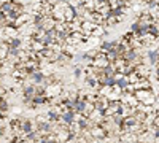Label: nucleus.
I'll use <instances>...</instances> for the list:
<instances>
[{
  "label": "nucleus",
  "instance_id": "f257e3e1",
  "mask_svg": "<svg viewBox=\"0 0 159 143\" xmlns=\"http://www.w3.org/2000/svg\"><path fill=\"white\" fill-rule=\"evenodd\" d=\"M134 97L137 99L139 105H143V107H153L157 100L153 89H137L134 91Z\"/></svg>",
  "mask_w": 159,
  "mask_h": 143
},
{
  "label": "nucleus",
  "instance_id": "f03ea898",
  "mask_svg": "<svg viewBox=\"0 0 159 143\" xmlns=\"http://www.w3.org/2000/svg\"><path fill=\"white\" fill-rule=\"evenodd\" d=\"M91 65H92V67H96V69H105V67H108V65H110V59L107 57V54L100 51L99 56L92 59Z\"/></svg>",
  "mask_w": 159,
  "mask_h": 143
},
{
  "label": "nucleus",
  "instance_id": "7ed1b4c3",
  "mask_svg": "<svg viewBox=\"0 0 159 143\" xmlns=\"http://www.w3.org/2000/svg\"><path fill=\"white\" fill-rule=\"evenodd\" d=\"M110 3H108V0H94V11L99 13V15H102L103 18L108 15V11H110Z\"/></svg>",
  "mask_w": 159,
  "mask_h": 143
},
{
  "label": "nucleus",
  "instance_id": "20e7f679",
  "mask_svg": "<svg viewBox=\"0 0 159 143\" xmlns=\"http://www.w3.org/2000/svg\"><path fill=\"white\" fill-rule=\"evenodd\" d=\"M45 78L46 75L42 72V70H34V72H29V76H27V80L32 81V84H45Z\"/></svg>",
  "mask_w": 159,
  "mask_h": 143
},
{
  "label": "nucleus",
  "instance_id": "39448f33",
  "mask_svg": "<svg viewBox=\"0 0 159 143\" xmlns=\"http://www.w3.org/2000/svg\"><path fill=\"white\" fill-rule=\"evenodd\" d=\"M29 22H32V13H29V11H24L22 15H19V16L15 19V22H13V27L19 29L21 25H24V24H29Z\"/></svg>",
  "mask_w": 159,
  "mask_h": 143
},
{
  "label": "nucleus",
  "instance_id": "423d86ee",
  "mask_svg": "<svg viewBox=\"0 0 159 143\" xmlns=\"http://www.w3.org/2000/svg\"><path fill=\"white\" fill-rule=\"evenodd\" d=\"M19 131L22 134H30L35 131V123L29 118H21V124H19Z\"/></svg>",
  "mask_w": 159,
  "mask_h": 143
},
{
  "label": "nucleus",
  "instance_id": "0eeeda50",
  "mask_svg": "<svg viewBox=\"0 0 159 143\" xmlns=\"http://www.w3.org/2000/svg\"><path fill=\"white\" fill-rule=\"evenodd\" d=\"M116 45H118L116 40H113V42H110V40H103V42H100V45H99L97 48L102 51V53H108V51H111Z\"/></svg>",
  "mask_w": 159,
  "mask_h": 143
},
{
  "label": "nucleus",
  "instance_id": "6e6552de",
  "mask_svg": "<svg viewBox=\"0 0 159 143\" xmlns=\"http://www.w3.org/2000/svg\"><path fill=\"white\" fill-rule=\"evenodd\" d=\"M147 59H148L150 65H156V64L159 62V53H157V49H147Z\"/></svg>",
  "mask_w": 159,
  "mask_h": 143
},
{
  "label": "nucleus",
  "instance_id": "1a4fd4ad",
  "mask_svg": "<svg viewBox=\"0 0 159 143\" xmlns=\"http://www.w3.org/2000/svg\"><path fill=\"white\" fill-rule=\"evenodd\" d=\"M94 27H96V24L91 22V21H83V22H81V32H83L86 37H91V32L94 30Z\"/></svg>",
  "mask_w": 159,
  "mask_h": 143
},
{
  "label": "nucleus",
  "instance_id": "9d476101",
  "mask_svg": "<svg viewBox=\"0 0 159 143\" xmlns=\"http://www.w3.org/2000/svg\"><path fill=\"white\" fill-rule=\"evenodd\" d=\"M75 16H76V15H75V8L69 5L67 8H65V11H64V21H65V22H70Z\"/></svg>",
  "mask_w": 159,
  "mask_h": 143
},
{
  "label": "nucleus",
  "instance_id": "9b49d317",
  "mask_svg": "<svg viewBox=\"0 0 159 143\" xmlns=\"http://www.w3.org/2000/svg\"><path fill=\"white\" fill-rule=\"evenodd\" d=\"M54 30L57 34H64V32H69V25L65 21H56V25H54Z\"/></svg>",
  "mask_w": 159,
  "mask_h": 143
},
{
  "label": "nucleus",
  "instance_id": "f8f14e48",
  "mask_svg": "<svg viewBox=\"0 0 159 143\" xmlns=\"http://www.w3.org/2000/svg\"><path fill=\"white\" fill-rule=\"evenodd\" d=\"M105 34H107V30H105V27H103V25H96V27H94V30L91 32V37L100 38V37H103Z\"/></svg>",
  "mask_w": 159,
  "mask_h": 143
},
{
  "label": "nucleus",
  "instance_id": "ddd939ff",
  "mask_svg": "<svg viewBox=\"0 0 159 143\" xmlns=\"http://www.w3.org/2000/svg\"><path fill=\"white\" fill-rule=\"evenodd\" d=\"M8 108H10V105H8L7 97H0V111H2V113H7Z\"/></svg>",
  "mask_w": 159,
  "mask_h": 143
},
{
  "label": "nucleus",
  "instance_id": "4468645a",
  "mask_svg": "<svg viewBox=\"0 0 159 143\" xmlns=\"http://www.w3.org/2000/svg\"><path fill=\"white\" fill-rule=\"evenodd\" d=\"M73 76L76 78V80H80V78L83 76V67H81V65H78V67L75 69V72H73Z\"/></svg>",
  "mask_w": 159,
  "mask_h": 143
},
{
  "label": "nucleus",
  "instance_id": "2eb2a0df",
  "mask_svg": "<svg viewBox=\"0 0 159 143\" xmlns=\"http://www.w3.org/2000/svg\"><path fill=\"white\" fill-rule=\"evenodd\" d=\"M139 2H140L142 5H145V7H148V3H151L153 0H139Z\"/></svg>",
  "mask_w": 159,
  "mask_h": 143
},
{
  "label": "nucleus",
  "instance_id": "dca6fc26",
  "mask_svg": "<svg viewBox=\"0 0 159 143\" xmlns=\"http://www.w3.org/2000/svg\"><path fill=\"white\" fill-rule=\"evenodd\" d=\"M5 132H7V129H5L3 126H0V138H2V137L5 135Z\"/></svg>",
  "mask_w": 159,
  "mask_h": 143
},
{
  "label": "nucleus",
  "instance_id": "f3484780",
  "mask_svg": "<svg viewBox=\"0 0 159 143\" xmlns=\"http://www.w3.org/2000/svg\"><path fill=\"white\" fill-rule=\"evenodd\" d=\"M92 2H94V0H81L83 5H88V3H92Z\"/></svg>",
  "mask_w": 159,
  "mask_h": 143
},
{
  "label": "nucleus",
  "instance_id": "a211bd4d",
  "mask_svg": "<svg viewBox=\"0 0 159 143\" xmlns=\"http://www.w3.org/2000/svg\"><path fill=\"white\" fill-rule=\"evenodd\" d=\"M2 60H3V59H2V56H0V62H2Z\"/></svg>",
  "mask_w": 159,
  "mask_h": 143
},
{
  "label": "nucleus",
  "instance_id": "6ab92c4d",
  "mask_svg": "<svg viewBox=\"0 0 159 143\" xmlns=\"http://www.w3.org/2000/svg\"><path fill=\"white\" fill-rule=\"evenodd\" d=\"M156 49H157V53H159V46H157V48H156Z\"/></svg>",
  "mask_w": 159,
  "mask_h": 143
}]
</instances>
